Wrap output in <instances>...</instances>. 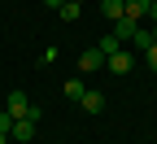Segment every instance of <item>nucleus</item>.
<instances>
[{
    "mask_svg": "<svg viewBox=\"0 0 157 144\" xmlns=\"http://www.w3.org/2000/svg\"><path fill=\"white\" fill-rule=\"evenodd\" d=\"M105 70H109V74H131V70H135V57H131L127 48H118V53L105 57Z\"/></svg>",
    "mask_w": 157,
    "mask_h": 144,
    "instance_id": "1",
    "label": "nucleus"
},
{
    "mask_svg": "<svg viewBox=\"0 0 157 144\" xmlns=\"http://www.w3.org/2000/svg\"><path fill=\"white\" fill-rule=\"evenodd\" d=\"M5 109H9L13 118H26V114H31V100H26V92H9V100H5Z\"/></svg>",
    "mask_w": 157,
    "mask_h": 144,
    "instance_id": "2",
    "label": "nucleus"
},
{
    "mask_svg": "<svg viewBox=\"0 0 157 144\" xmlns=\"http://www.w3.org/2000/svg\"><path fill=\"white\" fill-rule=\"evenodd\" d=\"M35 131H39L35 118H13V131H9V135H13V140H35Z\"/></svg>",
    "mask_w": 157,
    "mask_h": 144,
    "instance_id": "3",
    "label": "nucleus"
},
{
    "mask_svg": "<svg viewBox=\"0 0 157 144\" xmlns=\"http://www.w3.org/2000/svg\"><path fill=\"white\" fill-rule=\"evenodd\" d=\"M78 70H105V53L101 48H87L83 57H78Z\"/></svg>",
    "mask_w": 157,
    "mask_h": 144,
    "instance_id": "4",
    "label": "nucleus"
},
{
    "mask_svg": "<svg viewBox=\"0 0 157 144\" xmlns=\"http://www.w3.org/2000/svg\"><path fill=\"white\" fill-rule=\"evenodd\" d=\"M78 109H83V114H101L105 109V96L101 92H83V96H78Z\"/></svg>",
    "mask_w": 157,
    "mask_h": 144,
    "instance_id": "5",
    "label": "nucleus"
},
{
    "mask_svg": "<svg viewBox=\"0 0 157 144\" xmlns=\"http://www.w3.org/2000/svg\"><path fill=\"white\" fill-rule=\"evenodd\" d=\"M122 18H131V22H144L148 18V0H127V13Z\"/></svg>",
    "mask_w": 157,
    "mask_h": 144,
    "instance_id": "6",
    "label": "nucleus"
},
{
    "mask_svg": "<svg viewBox=\"0 0 157 144\" xmlns=\"http://www.w3.org/2000/svg\"><path fill=\"white\" fill-rule=\"evenodd\" d=\"M101 13L109 18V22H118V18L127 13V0H101Z\"/></svg>",
    "mask_w": 157,
    "mask_h": 144,
    "instance_id": "7",
    "label": "nucleus"
},
{
    "mask_svg": "<svg viewBox=\"0 0 157 144\" xmlns=\"http://www.w3.org/2000/svg\"><path fill=\"white\" fill-rule=\"evenodd\" d=\"M131 44L140 48V53H144V48L153 44V31H148V22H140V26H135V35H131Z\"/></svg>",
    "mask_w": 157,
    "mask_h": 144,
    "instance_id": "8",
    "label": "nucleus"
},
{
    "mask_svg": "<svg viewBox=\"0 0 157 144\" xmlns=\"http://www.w3.org/2000/svg\"><path fill=\"white\" fill-rule=\"evenodd\" d=\"M135 26H140V22H131V18H118V22H113V35H118V39H131V35H135Z\"/></svg>",
    "mask_w": 157,
    "mask_h": 144,
    "instance_id": "9",
    "label": "nucleus"
},
{
    "mask_svg": "<svg viewBox=\"0 0 157 144\" xmlns=\"http://www.w3.org/2000/svg\"><path fill=\"white\" fill-rule=\"evenodd\" d=\"M96 48L109 57V53H118V48H122V39H118V35H101V44H96Z\"/></svg>",
    "mask_w": 157,
    "mask_h": 144,
    "instance_id": "10",
    "label": "nucleus"
},
{
    "mask_svg": "<svg viewBox=\"0 0 157 144\" xmlns=\"http://www.w3.org/2000/svg\"><path fill=\"white\" fill-rule=\"evenodd\" d=\"M78 9H83V5H78V0H66V5H61V9H57V13H61V18H66V22H78Z\"/></svg>",
    "mask_w": 157,
    "mask_h": 144,
    "instance_id": "11",
    "label": "nucleus"
},
{
    "mask_svg": "<svg viewBox=\"0 0 157 144\" xmlns=\"http://www.w3.org/2000/svg\"><path fill=\"white\" fill-rule=\"evenodd\" d=\"M83 92H87V88H83V83H78V79H70V83H66V96H70V100H78V96H83Z\"/></svg>",
    "mask_w": 157,
    "mask_h": 144,
    "instance_id": "12",
    "label": "nucleus"
},
{
    "mask_svg": "<svg viewBox=\"0 0 157 144\" xmlns=\"http://www.w3.org/2000/svg\"><path fill=\"white\" fill-rule=\"evenodd\" d=\"M144 61H148V70H157V44H148V48H144Z\"/></svg>",
    "mask_w": 157,
    "mask_h": 144,
    "instance_id": "13",
    "label": "nucleus"
},
{
    "mask_svg": "<svg viewBox=\"0 0 157 144\" xmlns=\"http://www.w3.org/2000/svg\"><path fill=\"white\" fill-rule=\"evenodd\" d=\"M148 22H157V0H148Z\"/></svg>",
    "mask_w": 157,
    "mask_h": 144,
    "instance_id": "14",
    "label": "nucleus"
},
{
    "mask_svg": "<svg viewBox=\"0 0 157 144\" xmlns=\"http://www.w3.org/2000/svg\"><path fill=\"white\" fill-rule=\"evenodd\" d=\"M44 5H48V9H61V5H66V0H44Z\"/></svg>",
    "mask_w": 157,
    "mask_h": 144,
    "instance_id": "15",
    "label": "nucleus"
},
{
    "mask_svg": "<svg viewBox=\"0 0 157 144\" xmlns=\"http://www.w3.org/2000/svg\"><path fill=\"white\" fill-rule=\"evenodd\" d=\"M148 31H153V44H157V22H148Z\"/></svg>",
    "mask_w": 157,
    "mask_h": 144,
    "instance_id": "16",
    "label": "nucleus"
},
{
    "mask_svg": "<svg viewBox=\"0 0 157 144\" xmlns=\"http://www.w3.org/2000/svg\"><path fill=\"white\" fill-rule=\"evenodd\" d=\"M5 140H9V135H5V131H0V144H5Z\"/></svg>",
    "mask_w": 157,
    "mask_h": 144,
    "instance_id": "17",
    "label": "nucleus"
}]
</instances>
